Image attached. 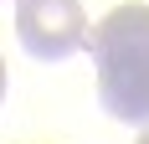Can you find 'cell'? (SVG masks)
<instances>
[{"label":"cell","mask_w":149,"mask_h":144,"mask_svg":"<svg viewBox=\"0 0 149 144\" xmlns=\"http://www.w3.org/2000/svg\"><path fill=\"white\" fill-rule=\"evenodd\" d=\"M88 46L98 67V103L129 129H149V5L134 0L108 10Z\"/></svg>","instance_id":"cell-1"},{"label":"cell","mask_w":149,"mask_h":144,"mask_svg":"<svg viewBox=\"0 0 149 144\" xmlns=\"http://www.w3.org/2000/svg\"><path fill=\"white\" fill-rule=\"evenodd\" d=\"M15 36L36 62H62L93 41L82 0H15Z\"/></svg>","instance_id":"cell-2"},{"label":"cell","mask_w":149,"mask_h":144,"mask_svg":"<svg viewBox=\"0 0 149 144\" xmlns=\"http://www.w3.org/2000/svg\"><path fill=\"white\" fill-rule=\"evenodd\" d=\"M0 103H5V57H0Z\"/></svg>","instance_id":"cell-3"},{"label":"cell","mask_w":149,"mask_h":144,"mask_svg":"<svg viewBox=\"0 0 149 144\" xmlns=\"http://www.w3.org/2000/svg\"><path fill=\"white\" fill-rule=\"evenodd\" d=\"M139 144H149V129H144V134H139Z\"/></svg>","instance_id":"cell-4"}]
</instances>
